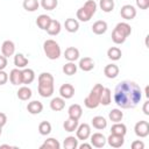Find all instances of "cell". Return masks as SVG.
<instances>
[{
    "instance_id": "obj_5",
    "label": "cell",
    "mask_w": 149,
    "mask_h": 149,
    "mask_svg": "<svg viewBox=\"0 0 149 149\" xmlns=\"http://www.w3.org/2000/svg\"><path fill=\"white\" fill-rule=\"evenodd\" d=\"M104 91V86L101 84H95L92 90L90 91L88 95L84 99V105L85 107L90 108V109H93V108H97L99 105H100V98H101V93Z\"/></svg>"
},
{
    "instance_id": "obj_45",
    "label": "cell",
    "mask_w": 149,
    "mask_h": 149,
    "mask_svg": "<svg viewBox=\"0 0 149 149\" xmlns=\"http://www.w3.org/2000/svg\"><path fill=\"white\" fill-rule=\"evenodd\" d=\"M6 123H7V115L5 113L0 112V126L3 127Z\"/></svg>"
},
{
    "instance_id": "obj_20",
    "label": "cell",
    "mask_w": 149,
    "mask_h": 149,
    "mask_svg": "<svg viewBox=\"0 0 149 149\" xmlns=\"http://www.w3.org/2000/svg\"><path fill=\"white\" fill-rule=\"evenodd\" d=\"M9 81L13 85H22V71L21 69H13L9 73Z\"/></svg>"
},
{
    "instance_id": "obj_46",
    "label": "cell",
    "mask_w": 149,
    "mask_h": 149,
    "mask_svg": "<svg viewBox=\"0 0 149 149\" xmlns=\"http://www.w3.org/2000/svg\"><path fill=\"white\" fill-rule=\"evenodd\" d=\"M142 111H143L144 115H149V100L144 101V104H143V107H142Z\"/></svg>"
},
{
    "instance_id": "obj_44",
    "label": "cell",
    "mask_w": 149,
    "mask_h": 149,
    "mask_svg": "<svg viewBox=\"0 0 149 149\" xmlns=\"http://www.w3.org/2000/svg\"><path fill=\"white\" fill-rule=\"evenodd\" d=\"M8 62H7V57H5L3 55L0 56V70H5L7 66Z\"/></svg>"
},
{
    "instance_id": "obj_49",
    "label": "cell",
    "mask_w": 149,
    "mask_h": 149,
    "mask_svg": "<svg viewBox=\"0 0 149 149\" xmlns=\"http://www.w3.org/2000/svg\"><path fill=\"white\" fill-rule=\"evenodd\" d=\"M0 148H15L14 146H10V144H1Z\"/></svg>"
},
{
    "instance_id": "obj_39",
    "label": "cell",
    "mask_w": 149,
    "mask_h": 149,
    "mask_svg": "<svg viewBox=\"0 0 149 149\" xmlns=\"http://www.w3.org/2000/svg\"><path fill=\"white\" fill-rule=\"evenodd\" d=\"M38 133L43 136H47L51 133V123L49 121H42L38 125Z\"/></svg>"
},
{
    "instance_id": "obj_26",
    "label": "cell",
    "mask_w": 149,
    "mask_h": 149,
    "mask_svg": "<svg viewBox=\"0 0 149 149\" xmlns=\"http://www.w3.org/2000/svg\"><path fill=\"white\" fill-rule=\"evenodd\" d=\"M92 126H93V128H95V129H98V130H102V129H105L106 127H107V120L104 118V116H101V115H97V116H94L93 119H92Z\"/></svg>"
},
{
    "instance_id": "obj_31",
    "label": "cell",
    "mask_w": 149,
    "mask_h": 149,
    "mask_svg": "<svg viewBox=\"0 0 149 149\" xmlns=\"http://www.w3.org/2000/svg\"><path fill=\"white\" fill-rule=\"evenodd\" d=\"M111 102H112V92L108 87H104V91H102L101 98H100V105L108 106Z\"/></svg>"
},
{
    "instance_id": "obj_21",
    "label": "cell",
    "mask_w": 149,
    "mask_h": 149,
    "mask_svg": "<svg viewBox=\"0 0 149 149\" xmlns=\"http://www.w3.org/2000/svg\"><path fill=\"white\" fill-rule=\"evenodd\" d=\"M64 107H65V99H63L62 97H56V98H52L51 99V101H50V108L54 112L63 111Z\"/></svg>"
},
{
    "instance_id": "obj_8",
    "label": "cell",
    "mask_w": 149,
    "mask_h": 149,
    "mask_svg": "<svg viewBox=\"0 0 149 149\" xmlns=\"http://www.w3.org/2000/svg\"><path fill=\"white\" fill-rule=\"evenodd\" d=\"M91 127L88 123H80L76 129V137L80 141H86L91 135Z\"/></svg>"
},
{
    "instance_id": "obj_34",
    "label": "cell",
    "mask_w": 149,
    "mask_h": 149,
    "mask_svg": "<svg viewBox=\"0 0 149 149\" xmlns=\"http://www.w3.org/2000/svg\"><path fill=\"white\" fill-rule=\"evenodd\" d=\"M108 118L112 122H121L123 119V112H121V109L119 108H113L108 113Z\"/></svg>"
},
{
    "instance_id": "obj_19",
    "label": "cell",
    "mask_w": 149,
    "mask_h": 149,
    "mask_svg": "<svg viewBox=\"0 0 149 149\" xmlns=\"http://www.w3.org/2000/svg\"><path fill=\"white\" fill-rule=\"evenodd\" d=\"M79 69L83 70L84 72H88L91 70L94 69V62L91 57H84L79 59V64H78Z\"/></svg>"
},
{
    "instance_id": "obj_4",
    "label": "cell",
    "mask_w": 149,
    "mask_h": 149,
    "mask_svg": "<svg viewBox=\"0 0 149 149\" xmlns=\"http://www.w3.org/2000/svg\"><path fill=\"white\" fill-rule=\"evenodd\" d=\"M97 2L94 0H87L76 13V16L79 21L81 22H87L92 19V16L95 14L97 12Z\"/></svg>"
},
{
    "instance_id": "obj_7",
    "label": "cell",
    "mask_w": 149,
    "mask_h": 149,
    "mask_svg": "<svg viewBox=\"0 0 149 149\" xmlns=\"http://www.w3.org/2000/svg\"><path fill=\"white\" fill-rule=\"evenodd\" d=\"M134 132L137 137H147L149 135V122L146 120H140L134 126Z\"/></svg>"
},
{
    "instance_id": "obj_23",
    "label": "cell",
    "mask_w": 149,
    "mask_h": 149,
    "mask_svg": "<svg viewBox=\"0 0 149 149\" xmlns=\"http://www.w3.org/2000/svg\"><path fill=\"white\" fill-rule=\"evenodd\" d=\"M22 71V84H31L35 79V72L33 69H29V68H24L21 70Z\"/></svg>"
},
{
    "instance_id": "obj_36",
    "label": "cell",
    "mask_w": 149,
    "mask_h": 149,
    "mask_svg": "<svg viewBox=\"0 0 149 149\" xmlns=\"http://www.w3.org/2000/svg\"><path fill=\"white\" fill-rule=\"evenodd\" d=\"M22 6L27 12H35L38 9L40 2L38 0H23Z\"/></svg>"
},
{
    "instance_id": "obj_2",
    "label": "cell",
    "mask_w": 149,
    "mask_h": 149,
    "mask_svg": "<svg viewBox=\"0 0 149 149\" xmlns=\"http://www.w3.org/2000/svg\"><path fill=\"white\" fill-rule=\"evenodd\" d=\"M37 91H38V94L43 98H49L54 94V91H55V86H54V83H55V79H54V76L50 73V72H42L40 73L38 78H37Z\"/></svg>"
},
{
    "instance_id": "obj_22",
    "label": "cell",
    "mask_w": 149,
    "mask_h": 149,
    "mask_svg": "<svg viewBox=\"0 0 149 149\" xmlns=\"http://www.w3.org/2000/svg\"><path fill=\"white\" fill-rule=\"evenodd\" d=\"M68 114H69L70 118H73V119L79 120L81 118V115H83V108L78 104H72L68 108Z\"/></svg>"
},
{
    "instance_id": "obj_32",
    "label": "cell",
    "mask_w": 149,
    "mask_h": 149,
    "mask_svg": "<svg viewBox=\"0 0 149 149\" xmlns=\"http://www.w3.org/2000/svg\"><path fill=\"white\" fill-rule=\"evenodd\" d=\"M78 139L74 136H68L63 141V147L64 149H77L78 148Z\"/></svg>"
},
{
    "instance_id": "obj_33",
    "label": "cell",
    "mask_w": 149,
    "mask_h": 149,
    "mask_svg": "<svg viewBox=\"0 0 149 149\" xmlns=\"http://www.w3.org/2000/svg\"><path fill=\"white\" fill-rule=\"evenodd\" d=\"M122 56V52H121V49L118 48V47H111L108 50H107V57L112 61H119Z\"/></svg>"
},
{
    "instance_id": "obj_38",
    "label": "cell",
    "mask_w": 149,
    "mask_h": 149,
    "mask_svg": "<svg viewBox=\"0 0 149 149\" xmlns=\"http://www.w3.org/2000/svg\"><path fill=\"white\" fill-rule=\"evenodd\" d=\"M77 69H78V65H76L74 62H68L66 64L63 65V72L64 74L66 76H73L76 72H77Z\"/></svg>"
},
{
    "instance_id": "obj_48",
    "label": "cell",
    "mask_w": 149,
    "mask_h": 149,
    "mask_svg": "<svg viewBox=\"0 0 149 149\" xmlns=\"http://www.w3.org/2000/svg\"><path fill=\"white\" fill-rule=\"evenodd\" d=\"M144 93H146V98H149V86H146Z\"/></svg>"
},
{
    "instance_id": "obj_27",
    "label": "cell",
    "mask_w": 149,
    "mask_h": 149,
    "mask_svg": "<svg viewBox=\"0 0 149 149\" xmlns=\"http://www.w3.org/2000/svg\"><path fill=\"white\" fill-rule=\"evenodd\" d=\"M16 94H17V98H19L20 100H22V101L29 100V99L31 98V95H33L31 90H30L28 86H21V87L17 90Z\"/></svg>"
},
{
    "instance_id": "obj_1",
    "label": "cell",
    "mask_w": 149,
    "mask_h": 149,
    "mask_svg": "<svg viewBox=\"0 0 149 149\" xmlns=\"http://www.w3.org/2000/svg\"><path fill=\"white\" fill-rule=\"evenodd\" d=\"M113 99L120 108H135L142 99V91L135 81L122 80L116 85Z\"/></svg>"
},
{
    "instance_id": "obj_14",
    "label": "cell",
    "mask_w": 149,
    "mask_h": 149,
    "mask_svg": "<svg viewBox=\"0 0 149 149\" xmlns=\"http://www.w3.org/2000/svg\"><path fill=\"white\" fill-rule=\"evenodd\" d=\"M119 72H120V69L116 64H107L105 68H104V74L109 78V79H114L119 76Z\"/></svg>"
},
{
    "instance_id": "obj_15",
    "label": "cell",
    "mask_w": 149,
    "mask_h": 149,
    "mask_svg": "<svg viewBox=\"0 0 149 149\" xmlns=\"http://www.w3.org/2000/svg\"><path fill=\"white\" fill-rule=\"evenodd\" d=\"M61 30H62V24H61V22L57 21V20L51 19V21H50V23H49V26H48V28H47L45 31H47L50 36H56V35H58V34L61 33Z\"/></svg>"
},
{
    "instance_id": "obj_41",
    "label": "cell",
    "mask_w": 149,
    "mask_h": 149,
    "mask_svg": "<svg viewBox=\"0 0 149 149\" xmlns=\"http://www.w3.org/2000/svg\"><path fill=\"white\" fill-rule=\"evenodd\" d=\"M135 2L140 9H148L149 7V0H135Z\"/></svg>"
},
{
    "instance_id": "obj_30",
    "label": "cell",
    "mask_w": 149,
    "mask_h": 149,
    "mask_svg": "<svg viewBox=\"0 0 149 149\" xmlns=\"http://www.w3.org/2000/svg\"><path fill=\"white\" fill-rule=\"evenodd\" d=\"M78 121L79 120H77V119H73V118H68L65 121H64V123H63V127H64V129H65V132H69V133H72V132H74L76 129H77V127H78Z\"/></svg>"
},
{
    "instance_id": "obj_29",
    "label": "cell",
    "mask_w": 149,
    "mask_h": 149,
    "mask_svg": "<svg viewBox=\"0 0 149 149\" xmlns=\"http://www.w3.org/2000/svg\"><path fill=\"white\" fill-rule=\"evenodd\" d=\"M28 63H29V61L23 54H16L14 56V65L17 69H24L28 65Z\"/></svg>"
},
{
    "instance_id": "obj_37",
    "label": "cell",
    "mask_w": 149,
    "mask_h": 149,
    "mask_svg": "<svg viewBox=\"0 0 149 149\" xmlns=\"http://www.w3.org/2000/svg\"><path fill=\"white\" fill-rule=\"evenodd\" d=\"M114 0H99V7L105 13H111L114 9Z\"/></svg>"
},
{
    "instance_id": "obj_40",
    "label": "cell",
    "mask_w": 149,
    "mask_h": 149,
    "mask_svg": "<svg viewBox=\"0 0 149 149\" xmlns=\"http://www.w3.org/2000/svg\"><path fill=\"white\" fill-rule=\"evenodd\" d=\"M58 5V0H41L40 6L45 10H54Z\"/></svg>"
},
{
    "instance_id": "obj_6",
    "label": "cell",
    "mask_w": 149,
    "mask_h": 149,
    "mask_svg": "<svg viewBox=\"0 0 149 149\" xmlns=\"http://www.w3.org/2000/svg\"><path fill=\"white\" fill-rule=\"evenodd\" d=\"M43 51H44L45 56L49 59H51V61L58 59L61 54H62L59 44L55 40H51V38L44 41V43H43Z\"/></svg>"
},
{
    "instance_id": "obj_10",
    "label": "cell",
    "mask_w": 149,
    "mask_h": 149,
    "mask_svg": "<svg viewBox=\"0 0 149 149\" xmlns=\"http://www.w3.org/2000/svg\"><path fill=\"white\" fill-rule=\"evenodd\" d=\"M90 139H91L90 140L91 144L94 148H102L107 143V140H106L105 135L101 134V133H93V134L90 135Z\"/></svg>"
},
{
    "instance_id": "obj_12",
    "label": "cell",
    "mask_w": 149,
    "mask_h": 149,
    "mask_svg": "<svg viewBox=\"0 0 149 149\" xmlns=\"http://www.w3.org/2000/svg\"><path fill=\"white\" fill-rule=\"evenodd\" d=\"M15 52V44L13 41L10 40H6L3 41V43L1 44V54L5 56V57H10L13 56Z\"/></svg>"
},
{
    "instance_id": "obj_17",
    "label": "cell",
    "mask_w": 149,
    "mask_h": 149,
    "mask_svg": "<svg viewBox=\"0 0 149 149\" xmlns=\"http://www.w3.org/2000/svg\"><path fill=\"white\" fill-rule=\"evenodd\" d=\"M79 56H80L79 50L74 47H69L64 51V57L69 62H76L77 59H79Z\"/></svg>"
},
{
    "instance_id": "obj_3",
    "label": "cell",
    "mask_w": 149,
    "mask_h": 149,
    "mask_svg": "<svg viewBox=\"0 0 149 149\" xmlns=\"http://www.w3.org/2000/svg\"><path fill=\"white\" fill-rule=\"evenodd\" d=\"M132 34V27L127 22H119L112 31V41L115 44H122Z\"/></svg>"
},
{
    "instance_id": "obj_28",
    "label": "cell",
    "mask_w": 149,
    "mask_h": 149,
    "mask_svg": "<svg viewBox=\"0 0 149 149\" xmlns=\"http://www.w3.org/2000/svg\"><path fill=\"white\" fill-rule=\"evenodd\" d=\"M41 149H59L61 148V143L58 142V140H56L55 137H49L47 139L40 147Z\"/></svg>"
},
{
    "instance_id": "obj_35",
    "label": "cell",
    "mask_w": 149,
    "mask_h": 149,
    "mask_svg": "<svg viewBox=\"0 0 149 149\" xmlns=\"http://www.w3.org/2000/svg\"><path fill=\"white\" fill-rule=\"evenodd\" d=\"M111 133L113 134H119V135H126L127 133V127L122 122H114V125L111 127Z\"/></svg>"
},
{
    "instance_id": "obj_43",
    "label": "cell",
    "mask_w": 149,
    "mask_h": 149,
    "mask_svg": "<svg viewBox=\"0 0 149 149\" xmlns=\"http://www.w3.org/2000/svg\"><path fill=\"white\" fill-rule=\"evenodd\" d=\"M132 149H144V143L141 140H135L132 142Z\"/></svg>"
},
{
    "instance_id": "obj_47",
    "label": "cell",
    "mask_w": 149,
    "mask_h": 149,
    "mask_svg": "<svg viewBox=\"0 0 149 149\" xmlns=\"http://www.w3.org/2000/svg\"><path fill=\"white\" fill-rule=\"evenodd\" d=\"M78 148H79V149H91V148H92V144H91V143H86V142L84 141V143L78 144Z\"/></svg>"
},
{
    "instance_id": "obj_50",
    "label": "cell",
    "mask_w": 149,
    "mask_h": 149,
    "mask_svg": "<svg viewBox=\"0 0 149 149\" xmlns=\"http://www.w3.org/2000/svg\"><path fill=\"white\" fill-rule=\"evenodd\" d=\"M1 133H2V127L0 126V135H1Z\"/></svg>"
},
{
    "instance_id": "obj_9",
    "label": "cell",
    "mask_w": 149,
    "mask_h": 149,
    "mask_svg": "<svg viewBox=\"0 0 149 149\" xmlns=\"http://www.w3.org/2000/svg\"><path fill=\"white\" fill-rule=\"evenodd\" d=\"M120 15H121L122 19H125L127 21L133 20L136 16V9L132 5H123L120 9Z\"/></svg>"
},
{
    "instance_id": "obj_11",
    "label": "cell",
    "mask_w": 149,
    "mask_h": 149,
    "mask_svg": "<svg viewBox=\"0 0 149 149\" xmlns=\"http://www.w3.org/2000/svg\"><path fill=\"white\" fill-rule=\"evenodd\" d=\"M106 140H107V143L112 148H121L123 146V143H125V136L123 135L113 134V133H111V135Z\"/></svg>"
},
{
    "instance_id": "obj_16",
    "label": "cell",
    "mask_w": 149,
    "mask_h": 149,
    "mask_svg": "<svg viewBox=\"0 0 149 149\" xmlns=\"http://www.w3.org/2000/svg\"><path fill=\"white\" fill-rule=\"evenodd\" d=\"M107 22L104 21V20H98L95 21L93 24H92V31L95 34V35H102L107 31Z\"/></svg>"
},
{
    "instance_id": "obj_25",
    "label": "cell",
    "mask_w": 149,
    "mask_h": 149,
    "mask_svg": "<svg viewBox=\"0 0 149 149\" xmlns=\"http://www.w3.org/2000/svg\"><path fill=\"white\" fill-rule=\"evenodd\" d=\"M50 21H51V17H50L49 15H47V14H41V15H38L37 19H36V24H37V27H38L40 29L47 30V28H48Z\"/></svg>"
},
{
    "instance_id": "obj_13",
    "label": "cell",
    "mask_w": 149,
    "mask_h": 149,
    "mask_svg": "<svg viewBox=\"0 0 149 149\" xmlns=\"http://www.w3.org/2000/svg\"><path fill=\"white\" fill-rule=\"evenodd\" d=\"M59 95L63 99H71L74 95V87L73 85L65 83L59 87Z\"/></svg>"
},
{
    "instance_id": "obj_18",
    "label": "cell",
    "mask_w": 149,
    "mask_h": 149,
    "mask_svg": "<svg viewBox=\"0 0 149 149\" xmlns=\"http://www.w3.org/2000/svg\"><path fill=\"white\" fill-rule=\"evenodd\" d=\"M27 111L28 113L33 114V115H36V114H40L42 111H43V104L38 100H33L30 102H28L27 105Z\"/></svg>"
},
{
    "instance_id": "obj_42",
    "label": "cell",
    "mask_w": 149,
    "mask_h": 149,
    "mask_svg": "<svg viewBox=\"0 0 149 149\" xmlns=\"http://www.w3.org/2000/svg\"><path fill=\"white\" fill-rule=\"evenodd\" d=\"M9 77H8V73L5 72L3 70H0V86L1 85H5L7 81H8Z\"/></svg>"
},
{
    "instance_id": "obj_24",
    "label": "cell",
    "mask_w": 149,
    "mask_h": 149,
    "mask_svg": "<svg viewBox=\"0 0 149 149\" xmlns=\"http://www.w3.org/2000/svg\"><path fill=\"white\" fill-rule=\"evenodd\" d=\"M64 27H65V30L66 31H69V33H76L79 29V22H78L77 19L69 17V19L65 20Z\"/></svg>"
}]
</instances>
